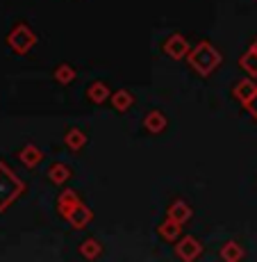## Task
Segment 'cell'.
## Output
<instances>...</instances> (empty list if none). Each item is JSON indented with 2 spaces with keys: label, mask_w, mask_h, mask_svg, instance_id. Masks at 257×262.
<instances>
[]
</instances>
